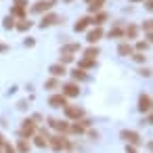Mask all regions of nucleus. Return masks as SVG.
Instances as JSON below:
<instances>
[{
    "label": "nucleus",
    "instance_id": "nucleus-1",
    "mask_svg": "<svg viewBox=\"0 0 153 153\" xmlns=\"http://www.w3.org/2000/svg\"><path fill=\"white\" fill-rule=\"evenodd\" d=\"M53 4H55V0H40V2H36L32 7V13H46L53 9Z\"/></svg>",
    "mask_w": 153,
    "mask_h": 153
},
{
    "label": "nucleus",
    "instance_id": "nucleus-2",
    "mask_svg": "<svg viewBox=\"0 0 153 153\" xmlns=\"http://www.w3.org/2000/svg\"><path fill=\"white\" fill-rule=\"evenodd\" d=\"M48 143H51V147H53L55 151H61V149L69 147V143L65 140V136H51V138H48Z\"/></svg>",
    "mask_w": 153,
    "mask_h": 153
},
{
    "label": "nucleus",
    "instance_id": "nucleus-3",
    "mask_svg": "<svg viewBox=\"0 0 153 153\" xmlns=\"http://www.w3.org/2000/svg\"><path fill=\"white\" fill-rule=\"evenodd\" d=\"M122 138L130 145H140V136L134 132V130H122Z\"/></svg>",
    "mask_w": 153,
    "mask_h": 153
},
{
    "label": "nucleus",
    "instance_id": "nucleus-4",
    "mask_svg": "<svg viewBox=\"0 0 153 153\" xmlns=\"http://www.w3.org/2000/svg\"><path fill=\"white\" fill-rule=\"evenodd\" d=\"M63 109H65V115H67V117H71V120H78V117H82V115H84V109H82V107H71V105H65Z\"/></svg>",
    "mask_w": 153,
    "mask_h": 153
},
{
    "label": "nucleus",
    "instance_id": "nucleus-5",
    "mask_svg": "<svg viewBox=\"0 0 153 153\" xmlns=\"http://www.w3.org/2000/svg\"><path fill=\"white\" fill-rule=\"evenodd\" d=\"M25 9H27V2H25V0H17L15 7L11 9V15H15V17H23V15H25Z\"/></svg>",
    "mask_w": 153,
    "mask_h": 153
},
{
    "label": "nucleus",
    "instance_id": "nucleus-6",
    "mask_svg": "<svg viewBox=\"0 0 153 153\" xmlns=\"http://www.w3.org/2000/svg\"><path fill=\"white\" fill-rule=\"evenodd\" d=\"M80 94V88L74 84V82H69V84H65L63 86V97L67 99V97H78Z\"/></svg>",
    "mask_w": 153,
    "mask_h": 153
},
{
    "label": "nucleus",
    "instance_id": "nucleus-7",
    "mask_svg": "<svg viewBox=\"0 0 153 153\" xmlns=\"http://www.w3.org/2000/svg\"><path fill=\"white\" fill-rule=\"evenodd\" d=\"M48 105H51V107H65V105H67V99H65L63 94H53V97L48 99Z\"/></svg>",
    "mask_w": 153,
    "mask_h": 153
},
{
    "label": "nucleus",
    "instance_id": "nucleus-8",
    "mask_svg": "<svg viewBox=\"0 0 153 153\" xmlns=\"http://www.w3.org/2000/svg\"><path fill=\"white\" fill-rule=\"evenodd\" d=\"M34 132H36V122H34V120H23L21 134H27V136H32Z\"/></svg>",
    "mask_w": 153,
    "mask_h": 153
},
{
    "label": "nucleus",
    "instance_id": "nucleus-9",
    "mask_svg": "<svg viewBox=\"0 0 153 153\" xmlns=\"http://www.w3.org/2000/svg\"><path fill=\"white\" fill-rule=\"evenodd\" d=\"M55 23H59L57 15H44L42 21H40V27H48V25H55Z\"/></svg>",
    "mask_w": 153,
    "mask_h": 153
},
{
    "label": "nucleus",
    "instance_id": "nucleus-10",
    "mask_svg": "<svg viewBox=\"0 0 153 153\" xmlns=\"http://www.w3.org/2000/svg\"><path fill=\"white\" fill-rule=\"evenodd\" d=\"M138 107H140V111H151V97L149 94H143L138 99Z\"/></svg>",
    "mask_w": 153,
    "mask_h": 153
},
{
    "label": "nucleus",
    "instance_id": "nucleus-11",
    "mask_svg": "<svg viewBox=\"0 0 153 153\" xmlns=\"http://www.w3.org/2000/svg\"><path fill=\"white\" fill-rule=\"evenodd\" d=\"M90 23H92V19H90V17H82V19H80L76 25H74V30H76V32H84V30H86Z\"/></svg>",
    "mask_w": 153,
    "mask_h": 153
},
{
    "label": "nucleus",
    "instance_id": "nucleus-12",
    "mask_svg": "<svg viewBox=\"0 0 153 153\" xmlns=\"http://www.w3.org/2000/svg\"><path fill=\"white\" fill-rule=\"evenodd\" d=\"M101 36H103V30H101V27H94L92 32H88V42H90V44H94V42H99V40H101Z\"/></svg>",
    "mask_w": 153,
    "mask_h": 153
},
{
    "label": "nucleus",
    "instance_id": "nucleus-13",
    "mask_svg": "<svg viewBox=\"0 0 153 153\" xmlns=\"http://www.w3.org/2000/svg\"><path fill=\"white\" fill-rule=\"evenodd\" d=\"M55 78H59V76H65V65L63 63H55V65H51V69H48Z\"/></svg>",
    "mask_w": 153,
    "mask_h": 153
},
{
    "label": "nucleus",
    "instance_id": "nucleus-14",
    "mask_svg": "<svg viewBox=\"0 0 153 153\" xmlns=\"http://www.w3.org/2000/svg\"><path fill=\"white\" fill-rule=\"evenodd\" d=\"M48 124H51L53 128L61 130V132H67V130H69V124H67V122H59V120H48Z\"/></svg>",
    "mask_w": 153,
    "mask_h": 153
},
{
    "label": "nucleus",
    "instance_id": "nucleus-15",
    "mask_svg": "<svg viewBox=\"0 0 153 153\" xmlns=\"http://www.w3.org/2000/svg\"><path fill=\"white\" fill-rule=\"evenodd\" d=\"M117 53H120L122 57H130V55L134 53V48H132L130 44H120V46H117Z\"/></svg>",
    "mask_w": 153,
    "mask_h": 153
},
{
    "label": "nucleus",
    "instance_id": "nucleus-16",
    "mask_svg": "<svg viewBox=\"0 0 153 153\" xmlns=\"http://www.w3.org/2000/svg\"><path fill=\"white\" fill-rule=\"evenodd\" d=\"M103 4H105V0H90L88 11H90V13H97V11H101V9H103Z\"/></svg>",
    "mask_w": 153,
    "mask_h": 153
},
{
    "label": "nucleus",
    "instance_id": "nucleus-17",
    "mask_svg": "<svg viewBox=\"0 0 153 153\" xmlns=\"http://www.w3.org/2000/svg\"><path fill=\"white\" fill-rule=\"evenodd\" d=\"M107 17H109L107 13H99V15H97V17L92 19V23H94L97 27H101V23H105V21H107Z\"/></svg>",
    "mask_w": 153,
    "mask_h": 153
},
{
    "label": "nucleus",
    "instance_id": "nucleus-18",
    "mask_svg": "<svg viewBox=\"0 0 153 153\" xmlns=\"http://www.w3.org/2000/svg\"><path fill=\"white\" fill-rule=\"evenodd\" d=\"M97 55H99V48H92V46L86 48V53H84V57H86V59H92V61L97 59Z\"/></svg>",
    "mask_w": 153,
    "mask_h": 153
},
{
    "label": "nucleus",
    "instance_id": "nucleus-19",
    "mask_svg": "<svg viewBox=\"0 0 153 153\" xmlns=\"http://www.w3.org/2000/svg\"><path fill=\"white\" fill-rule=\"evenodd\" d=\"M15 27H17L19 32H25V30H30V27H32V21H25V19H21V23H17Z\"/></svg>",
    "mask_w": 153,
    "mask_h": 153
},
{
    "label": "nucleus",
    "instance_id": "nucleus-20",
    "mask_svg": "<svg viewBox=\"0 0 153 153\" xmlns=\"http://www.w3.org/2000/svg\"><path fill=\"white\" fill-rule=\"evenodd\" d=\"M76 51H80V44H67V46H63V55H69V53H76Z\"/></svg>",
    "mask_w": 153,
    "mask_h": 153
},
{
    "label": "nucleus",
    "instance_id": "nucleus-21",
    "mask_svg": "<svg viewBox=\"0 0 153 153\" xmlns=\"http://www.w3.org/2000/svg\"><path fill=\"white\" fill-rule=\"evenodd\" d=\"M44 86H46L48 90H55V88H59V86H61V82H59L57 78H53V80H48V82H46Z\"/></svg>",
    "mask_w": 153,
    "mask_h": 153
},
{
    "label": "nucleus",
    "instance_id": "nucleus-22",
    "mask_svg": "<svg viewBox=\"0 0 153 153\" xmlns=\"http://www.w3.org/2000/svg\"><path fill=\"white\" fill-rule=\"evenodd\" d=\"M34 143H36V147H46V145H48V136H42V134H40V136H36Z\"/></svg>",
    "mask_w": 153,
    "mask_h": 153
},
{
    "label": "nucleus",
    "instance_id": "nucleus-23",
    "mask_svg": "<svg viewBox=\"0 0 153 153\" xmlns=\"http://www.w3.org/2000/svg\"><path fill=\"white\" fill-rule=\"evenodd\" d=\"M17 149H19L21 153H27V151H30V143H27L25 138H21V140H19V145H17Z\"/></svg>",
    "mask_w": 153,
    "mask_h": 153
},
{
    "label": "nucleus",
    "instance_id": "nucleus-24",
    "mask_svg": "<svg viewBox=\"0 0 153 153\" xmlns=\"http://www.w3.org/2000/svg\"><path fill=\"white\" fill-rule=\"evenodd\" d=\"M71 76H74V80H84L86 78V74H84V69L80 67V69H74L71 71Z\"/></svg>",
    "mask_w": 153,
    "mask_h": 153
},
{
    "label": "nucleus",
    "instance_id": "nucleus-25",
    "mask_svg": "<svg viewBox=\"0 0 153 153\" xmlns=\"http://www.w3.org/2000/svg\"><path fill=\"white\" fill-rule=\"evenodd\" d=\"M124 34H126L128 38H136V25H128Z\"/></svg>",
    "mask_w": 153,
    "mask_h": 153
},
{
    "label": "nucleus",
    "instance_id": "nucleus-26",
    "mask_svg": "<svg viewBox=\"0 0 153 153\" xmlns=\"http://www.w3.org/2000/svg\"><path fill=\"white\" fill-rule=\"evenodd\" d=\"M2 25H4V30H13V27H15V21H13V15H11V17H7Z\"/></svg>",
    "mask_w": 153,
    "mask_h": 153
},
{
    "label": "nucleus",
    "instance_id": "nucleus-27",
    "mask_svg": "<svg viewBox=\"0 0 153 153\" xmlns=\"http://www.w3.org/2000/svg\"><path fill=\"white\" fill-rule=\"evenodd\" d=\"M80 67H94V61L92 59H82L80 61Z\"/></svg>",
    "mask_w": 153,
    "mask_h": 153
},
{
    "label": "nucleus",
    "instance_id": "nucleus-28",
    "mask_svg": "<svg viewBox=\"0 0 153 153\" xmlns=\"http://www.w3.org/2000/svg\"><path fill=\"white\" fill-rule=\"evenodd\" d=\"M2 147H4V151H7V153H17V149H15L11 143H7V140H4V145H2Z\"/></svg>",
    "mask_w": 153,
    "mask_h": 153
},
{
    "label": "nucleus",
    "instance_id": "nucleus-29",
    "mask_svg": "<svg viewBox=\"0 0 153 153\" xmlns=\"http://www.w3.org/2000/svg\"><path fill=\"white\" fill-rule=\"evenodd\" d=\"M122 34H124V32H122L120 27H113V30L109 32V36H111V38H117V36H122Z\"/></svg>",
    "mask_w": 153,
    "mask_h": 153
},
{
    "label": "nucleus",
    "instance_id": "nucleus-30",
    "mask_svg": "<svg viewBox=\"0 0 153 153\" xmlns=\"http://www.w3.org/2000/svg\"><path fill=\"white\" fill-rule=\"evenodd\" d=\"M143 30H147V38H151V21H145L143 23Z\"/></svg>",
    "mask_w": 153,
    "mask_h": 153
},
{
    "label": "nucleus",
    "instance_id": "nucleus-31",
    "mask_svg": "<svg viewBox=\"0 0 153 153\" xmlns=\"http://www.w3.org/2000/svg\"><path fill=\"white\" fill-rule=\"evenodd\" d=\"M136 48H138V51H147V48H149V40H147V42H138Z\"/></svg>",
    "mask_w": 153,
    "mask_h": 153
},
{
    "label": "nucleus",
    "instance_id": "nucleus-32",
    "mask_svg": "<svg viewBox=\"0 0 153 153\" xmlns=\"http://www.w3.org/2000/svg\"><path fill=\"white\" fill-rule=\"evenodd\" d=\"M71 130L80 134V132H84V126H80V124H74V126H71Z\"/></svg>",
    "mask_w": 153,
    "mask_h": 153
},
{
    "label": "nucleus",
    "instance_id": "nucleus-33",
    "mask_svg": "<svg viewBox=\"0 0 153 153\" xmlns=\"http://www.w3.org/2000/svg\"><path fill=\"white\" fill-rule=\"evenodd\" d=\"M132 57H134L138 63H143V61H145V57H143V55H138V53H132Z\"/></svg>",
    "mask_w": 153,
    "mask_h": 153
},
{
    "label": "nucleus",
    "instance_id": "nucleus-34",
    "mask_svg": "<svg viewBox=\"0 0 153 153\" xmlns=\"http://www.w3.org/2000/svg\"><path fill=\"white\" fill-rule=\"evenodd\" d=\"M71 59H74V57H71V55H63V63H69V61H71Z\"/></svg>",
    "mask_w": 153,
    "mask_h": 153
},
{
    "label": "nucleus",
    "instance_id": "nucleus-35",
    "mask_svg": "<svg viewBox=\"0 0 153 153\" xmlns=\"http://www.w3.org/2000/svg\"><path fill=\"white\" fill-rule=\"evenodd\" d=\"M126 153H136V149H134V147L130 145V147H126Z\"/></svg>",
    "mask_w": 153,
    "mask_h": 153
},
{
    "label": "nucleus",
    "instance_id": "nucleus-36",
    "mask_svg": "<svg viewBox=\"0 0 153 153\" xmlns=\"http://www.w3.org/2000/svg\"><path fill=\"white\" fill-rule=\"evenodd\" d=\"M7 48H9V46H7V44H0V53H4V51H7Z\"/></svg>",
    "mask_w": 153,
    "mask_h": 153
},
{
    "label": "nucleus",
    "instance_id": "nucleus-37",
    "mask_svg": "<svg viewBox=\"0 0 153 153\" xmlns=\"http://www.w3.org/2000/svg\"><path fill=\"white\" fill-rule=\"evenodd\" d=\"M2 145H4V136H2V134H0V147H2Z\"/></svg>",
    "mask_w": 153,
    "mask_h": 153
},
{
    "label": "nucleus",
    "instance_id": "nucleus-38",
    "mask_svg": "<svg viewBox=\"0 0 153 153\" xmlns=\"http://www.w3.org/2000/svg\"><path fill=\"white\" fill-rule=\"evenodd\" d=\"M65 2H71V0H65Z\"/></svg>",
    "mask_w": 153,
    "mask_h": 153
},
{
    "label": "nucleus",
    "instance_id": "nucleus-39",
    "mask_svg": "<svg viewBox=\"0 0 153 153\" xmlns=\"http://www.w3.org/2000/svg\"><path fill=\"white\" fill-rule=\"evenodd\" d=\"M88 2H90V0H88Z\"/></svg>",
    "mask_w": 153,
    "mask_h": 153
}]
</instances>
